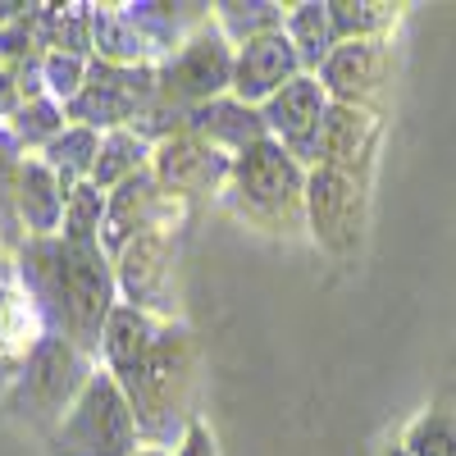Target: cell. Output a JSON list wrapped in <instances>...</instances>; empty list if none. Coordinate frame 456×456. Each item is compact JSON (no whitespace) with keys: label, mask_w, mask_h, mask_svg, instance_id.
Segmentation results:
<instances>
[{"label":"cell","mask_w":456,"mask_h":456,"mask_svg":"<svg viewBox=\"0 0 456 456\" xmlns=\"http://www.w3.org/2000/svg\"><path fill=\"white\" fill-rule=\"evenodd\" d=\"M228 192H233V206L242 219L270 228V233H297L306 224V169L274 137L233 156Z\"/></svg>","instance_id":"1"},{"label":"cell","mask_w":456,"mask_h":456,"mask_svg":"<svg viewBox=\"0 0 456 456\" xmlns=\"http://www.w3.org/2000/svg\"><path fill=\"white\" fill-rule=\"evenodd\" d=\"M119 388L133 406V420L151 438H169L183 420L187 388H192V347L174 329H160L151 347L128 374H119Z\"/></svg>","instance_id":"2"},{"label":"cell","mask_w":456,"mask_h":456,"mask_svg":"<svg viewBox=\"0 0 456 456\" xmlns=\"http://www.w3.org/2000/svg\"><path fill=\"white\" fill-rule=\"evenodd\" d=\"M233 60H238V51L228 46V37L215 23H206L165 60V69H156L160 101L178 105V110H197V105L228 96L233 92Z\"/></svg>","instance_id":"3"},{"label":"cell","mask_w":456,"mask_h":456,"mask_svg":"<svg viewBox=\"0 0 456 456\" xmlns=\"http://www.w3.org/2000/svg\"><path fill=\"white\" fill-rule=\"evenodd\" d=\"M160 101V73L156 69H124V64H105L96 60L87 69V87L69 101V114L78 119V128H110L119 133L128 119H142V114Z\"/></svg>","instance_id":"4"},{"label":"cell","mask_w":456,"mask_h":456,"mask_svg":"<svg viewBox=\"0 0 456 456\" xmlns=\"http://www.w3.org/2000/svg\"><path fill=\"white\" fill-rule=\"evenodd\" d=\"M137 420L114 379H92L60 434V456H133Z\"/></svg>","instance_id":"5"},{"label":"cell","mask_w":456,"mask_h":456,"mask_svg":"<svg viewBox=\"0 0 456 456\" xmlns=\"http://www.w3.org/2000/svg\"><path fill=\"white\" fill-rule=\"evenodd\" d=\"M110 270L101 242H69L64 238V301H60V324L78 347H96L105 320H110Z\"/></svg>","instance_id":"6"},{"label":"cell","mask_w":456,"mask_h":456,"mask_svg":"<svg viewBox=\"0 0 456 456\" xmlns=\"http://www.w3.org/2000/svg\"><path fill=\"white\" fill-rule=\"evenodd\" d=\"M306 228L329 256H352L365 233V187L338 169L306 174Z\"/></svg>","instance_id":"7"},{"label":"cell","mask_w":456,"mask_h":456,"mask_svg":"<svg viewBox=\"0 0 456 456\" xmlns=\"http://www.w3.org/2000/svg\"><path fill=\"white\" fill-rule=\"evenodd\" d=\"M329 92L315 73H301L292 78L274 101H265L260 114H265V128L270 137L288 151V156L301 165V169H320V137H324V114H329Z\"/></svg>","instance_id":"8"},{"label":"cell","mask_w":456,"mask_h":456,"mask_svg":"<svg viewBox=\"0 0 456 456\" xmlns=\"http://www.w3.org/2000/svg\"><path fill=\"white\" fill-rule=\"evenodd\" d=\"M156 183L165 187L169 197L183 192H215L219 183L233 178V156H224L219 146H210L197 133H178L156 142Z\"/></svg>","instance_id":"9"},{"label":"cell","mask_w":456,"mask_h":456,"mask_svg":"<svg viewBox=\"0 0 456 456\" xmlns=\"http://www.w3.org/2000/svg\"><path fill=\"white\" fill-rule=\"evenodd\" d=\"M301 60L288 42V32H265L256 37V42H242L238 46V60H233V92L228 96H238L242 105H265V101H274L292 78H301Z\"/></svg>","instance_id":"10"},{"label":"cell","mask_w":456,"mask_h":456,"mask_svg":"<svg viewBox=\"0 0 456 456\" xmlns=\"http://www.w3.org/2000/svg\"><path fill=\"white\" fill-rule=\"evenodd\" d=\"M315 78L324 83L329 101L370 110V101L388 83V37H379V42H338Z\"/></svg>","instance_id":"11"},{"label":"cell","mask_w":456,"mask_h":456,"mask_svg":"<svg viewBox=\"0 0 456 456\" xmlns=\"http://www.w3.org/2000/svg\"><path fill=\"white\" fill-rule=\"evenodd\" d=\"M374 151H379V119L374 110L361 105H329L324 114V137H320V165L356 178L361 187H370L374 174Z\"/></svg>","instance_id":"12"},{"label":"cell","mask_w":456,"mask_h":456,"mask_svg":"<svg viewBox=\"0 0 456 456\" xmlns=\"http://www.w3.org/2000/svg\"><path fill=\"white\" fill-rule=\"evenodd\" d=\"M169 215V192L156 183V174H133L128 183H119L105 201V247L124 251L133 238L151 233V228H165Z\"/></svg>","instance_id":"13"},{"label":"cell","mask_w":456,"mask_h":456,"mask_svg":"<svg viewBox=\"0 0 456 456\" xmlns=\"http://www.w3.org/2000/svg\"><path fill=\"white\" fill-rule=\"evenodd\" d=\"M169 233L165 228H151V233L133 238L119 251V283L128 292V301L137 311L146 306H165V288H169Z\"/></svg>","instance_id":"14"},{"label":"cell","mask_w":456,"mask_h":456,"mask_svg":"<svg viewBox=\"0 0 456 456\" xmlns=\"http://www.w3.org/2000/svg\"><path fill=\"white\" fill-rule=\"evenodd\" d=\"M187 133L206 137L210 146L219 151H233V156H242L247 146L265 142L270 137V128H265V114L256 105H242L238 96H219L210 105H197L187 110Z\"/></svg>","instance_id":"15"},{"label":"cell","mask_w":456,"mask_h":456,"mask_svg":"<svg viewBox=\"0 0 456 456\" xmlns=\"http://www.w3.org/2000/svg\"><path fill=\"white\" fill-rule=\"evenodd\" d=\"M165 324L151 320V311H137V306H114L110 320H105V356L114 365V374H128L151 347H156V338H160Z\"/></svg>","instance_id":"16"},{"label":"cell","mask_w":456,"mask_h":456,"mask_svg":"<svg viewBox=\"0 0 456 456\" xmlns=\"http://www.w3.org/2000/svg\"><path fill=\"white\" fill-rule=\"evenodd\" d=\"M69 206V192H64V183L55 178V169L46 160H28L19 169V210L28 219L32 233H55V224Z\"/></svg>","instance_id":"17"},{"label":"cell","mask_w":456,"mask_h":456,"mask_svg":"<svg viewBox=\"0 0 456 456\" xmlns=\"http://www.w3.org/2000/svg\"><path fill=\"white\" fill-rule=\"evenodd\" d=\"M283 32H288V42H292V51H297V60H301V69H306V73H320L324 60L338 46L333 23H329V5H320V0L292 5L288 19H283Z\"/></svg>","instance_id":"18"},{"label":"cell","mask_w":456,"mask_h":456,"mask_svg":"<svg viewBox=\"0 0 456 456\" xmlns=\"http://www.w3.org/2000/svg\"><path fill=\"white\" fill-rule=\"evenodd\" d=\"M324 5L338 42H379L402 19V5H384V0H324Z\"/></svg>","instance_id":"19"},{"label":"cell","mask_w":456,"mask_h":456,"mask_svg":"<svg viewBox=\"0 0 456 456\" xmlns=\"http://www.w3.org/2000/svg\"><path fill=\"white\" fill-rule=\"evenodd\" d=\"M92 46L101 51L105 64H124V69H137L151 51V42L142 37V28L133 23L128 10H96L92 14Z\"/></svg>","instance_id":"20"},{"label":"cell","mask_w":456,"mask_h":456,"mask_svg":"<svg viewBox=\"0 0 456 456\" xmlns=\"http://www.w3.org/2000/svg\"><path fill=\"white\" fill-rule=\"evenodd\" d=\"M146 137L133 133V128H119L101 142V156H96V169H92V183L96 187H119L128 183L133 174H142V160H146Z\"/></svg>","instance_id":"21"},{"label":"cell","mask_w":456,"mask_h":456,"mask_svg":"<svg viewBox=\"0 0 456 456\" xmlns=\"http://www.w3.org/2000/svg\"><path fill=\"white\" fill-rule=\"evenodd\" d=\"M46 165L55 169V178L64 183V192H73V178L78 174H92L96 169V156H101V142L92 128H64L51 146H46Z\"/></svg>","instance_id":"22"},{"label":"cell","mask_w":456,"mask_h":456,"mask_svg":"<svg viewBox=\"0 0 456 456\" xmlns=\"http://www.w3.org/2000/svg\"><path fill=\"white\" fill-rule=\"evenodd\" d=\"M219 10V32L228 37V42H256V37H265V32H279L283 28V10L279 5H215Z\"/></svg>","instance_id":"23"},{"label":"cell","mask_w":456,"mask_h":456,"mask_svg":"<svg viewBox=\"0 0 456 456\" xmlns=\"http://www.w3.org/2000/svg\"><path fill=\"white\" fill-rule=\"evenodd\" d=\"M105 215V197H101V187L96 183H78L69 192V206H64V238L69 242H96V228Z\"/></svg>","instance_id":"24"},{"label":"cell","mask_w":456,"mask_h":456,"mask_svg":"<svg viewBox=\"0 0 456 456\" xmlns=\"http://www.w3.org/2000/svg\"><path fill=\"white\" fill-rule=\"evenodd\" d=\"M402 447L411 456H456V425L447 420L443 411H425V415L411 420Z\"/></svg>","instance_id":"25"},{"label":"cell","mask_w":456,"mask_h":456,"mask_svg":"<svg viewBox=\"0 0 456 456\" xmlns=\"http://www.w3.org/2000/svg\"><path fill=\"white\" fill-rule=\"evenodd\" d=\"M32 388L42 393L46 402H60L69 397V374H78V365H73V352L64 347V342H46L42 352H37V365H32Z\"/></svg>","instance_id":"26"},{"label":"cell","mask_w":456,"mask_h":456,"mask_svg":"<svg viewBox=\"0 0 456 456\" xmlns=\"http://www.w3.org/2000/svg\"><path fill=\"white\" fill-rule=\"evenodd\" d=\"M14 133H19L28 146H37V142L51 146V142L64 133V114H60V105H51V101H28V105H19Z\"/></svg>","instance_id":"27"},{"label":"cell","mask_w":456,"mask_h":456,"mask_svg":"<svg viewBox=\"0 0 456 456\" xmlns=\"http://www.w3.org/2000/svg\"><path fill=\"white\" fill-rule=\"evenodd\" d=\"M46 83H51V92L55 96H64V101H73L83 87H87V69H83V60H73V55H46Z\"/></svg>","instance_id":"28"},{"label":"cell","mask_w":456,"mask_h":456,"mask_svg":"<svg viewBox=\"0 0 456 456\" xmlns=\"http://www.w3.org/2000/svg\"><path fill=\"white\" fill-rule=\"evenodd\" d=\"M178 456H219L210 429H206V425H187V434H183V443H178Z\"/></svg>","instance_id":"29"},{"label":"cell","mask_w":456,"mask_h":456,"mask_svg":"<svg viewBox=\"0 0 456 456\" xmlns=\"http://www.w3.org/2000/svg\"><path fill=\"white\" fill-rule=\"evenodd\" d=\"M10 110H19V83L0 69V114H10Z\"/></svg>","instance_id":"30"},{"label":"cell","mask_w":456,"mask_h":456,"mask_svg":"<svg viewBox=\"0 0 456 456\" xmlns=\"http://www.w3.org/2000/svg\"><path fill=\"white\" fill-rule=\"evenodd\" d=\"M23 10H28V5H19V0H0V28H5V23H19Z\"/></svg>","instance_id":"31"},{"label":"cell","mask_w":456,"mask_h":456,"mask_svg":"<svg viewBox=\"0 0 456 456\" xmlns=\"http://www.w3.org/2000/svg\"><path fill=\"white\" fill-rule=\"evenodd\" d=\"M379 456H411V452H406V447L397 443V447H384V452H379Z\"/></svg>","instance_id":"32"},{"label":"cell","mask_w":456,"mask_h":456,"mask_svg":"<svg viewBox=\"0 0 456 456\" xmlns=\"http://www.w3.org/2000/svg\"><path fill=\"white\" fill-rule=\"evenodd\" d=\"M133 456H165V452H133Z\"/></svg>","instance_id":"33"}]
</instances>
